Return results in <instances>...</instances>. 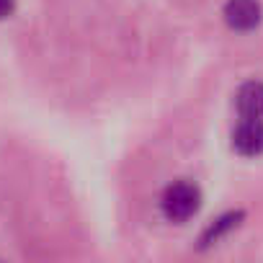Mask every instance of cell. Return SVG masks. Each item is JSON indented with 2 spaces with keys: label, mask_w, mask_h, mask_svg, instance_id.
<instances>
[{
  "label": "cell",
  "mask_w": 263,
  "mask_h": 263,
  "mask_svg": "<svg viewBox=\"0 0 263 263\" xmlns=\"http://www.w3.org/2000/svg\"><path fill=\"white\" fill-rule=\"evenodd\" d=\"M201 206V191L199 186L189 183V181H176L165 189L163 199H160V209H163V217L168 222H186L191 219Z\"/></svg>",
  "instance_id": "1"
},
{
  "label": "cell",
  "mask_w": 263,
  "mask_h": 263,
  "mask_svg": "<svg viewBox=\"0 0 263 263\" xmlns=\"http://www.w3.org/2000/svg\"><path fill=\"white\" fill-rule=\"evenodd\" d=\"M232 147L245 158L263 155V119H240L232 132Z\"/></svg>",
  "instance_id": "2"
},
{
  "label": "cell",
  "mask_w": 263,
  "mask_h": 263,
  "mask_svg": "<svg viewBox=\"0 0 263 263\" xmlns=\"http://www.w3.org/2000/svg\"><path fill=\"white\" fill-rule=\"evenodd\" d=\"M224 21L235 31H253L260 24V3L258 0H227Z\"/></svg>",
  "instance_id": "3"
},
{
  "label": "cell",
  "mask_w": 263,
  "mask_h": 263,
  "mask_svg": "<svg viewBox=\"0 0 263 263\" xmlns=\"http://www.w3.org/2000/svg\"><path fill=\"white\" fill-rule=\"evenodd\" d=\"M235 108L240 119H263V83H245L235 96Z\"/></svg>",
  "instance_id": "4"
},
{
  "label": "cell",
  "mask_w": 263,
  "mask_h": 263,
  "mask_svg": "<svg viewBox=\"0 0 263 263\" xmlns=\"http://www.w3.org/2000/svg\"><path fill=\"white\" fill-rule=\"evenodd\" d=\"M240 219H242V212H227V214L217 217V219L204 230V235H201V245H214V242H219L227 232H232V230L240 224Z\"/></svg>",
  "instance_id": "5"
},
{
  "label": "cell",
  "mask_w": 263,
  "mask_h": 263,
  "mask_svg": "<svg viewBox=\"0 0 263 263\" xmlns=\"http://www.w3.org/2000/svg\"><path fill=\"white\" fill-rule=\"evenodd\" d=\"M13 8H16V0H0V21L8 18L13 13Z\"/></svg>",
  "instance_id": "6"
}]
</instances>
